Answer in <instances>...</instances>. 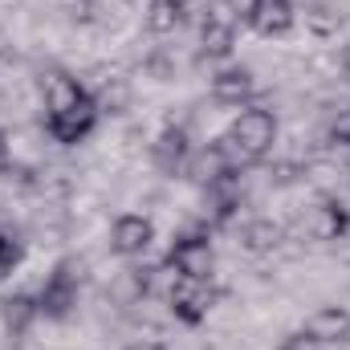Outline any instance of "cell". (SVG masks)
Instances as JSON below:
<instances>
[{
	"label": "cell",
	"instance_id": "30bf717a",
	"mask_svg": "<svg viewBox=\"0 0 350 350\" xmlns=\"http://www.w3.org/2000/svg\"><path fill=\"white\" fill-rule=\"evenodd\" d=\"M306 232L314 241H342L350 232V208L342 196H318V204L310 208Z\"/></svg>",
	"mask_w": 350,
	"mask_h": 350
},
{
	"label": "cell",
	"instance_id": "8fae6325",
	"mask_svg": "<svg viewBox=\"0 0 350 350\" xmlns=\"http://www.w3.org/2000/svg\"><path fill=\"white\" fill-rule=\"evenodd\" d=\"M98 122H102V114H98V106H94V98H90L86 106H78V110H70V114L45 118V135H49L53 143H62V147H78V143H86L90 135L98 131Z\"/></svg>",
	"mask_w": 350,
	"mask_h": 350
},
{
	"label": "cell",
	"instance_id": "f1b7e54d",
	"mask_svg": "<svg viewBox=\"0 0 350 350\" xmlns=\"http://www.w3.org/2000/svg\"><path fill=\"white\" fill-rule=\"evenodd\" d=\"M82 4H90V0H82Z\"/></svg>",
	"mask_w": 350,
	"mask_h": 350
},
{
	"label": "cell",
	"instance_id": "ba28073f",
	"mask_svg": "<svg viewBox=\"0 0 350 350\" xmlns=\"http://www.w3.org/2000/svg\"><path fill=\"white\" fill-rule=\"evenodd\" d=\"M191 151H196V143H191L187 126H183V122H167V126L155 135V143H151V163L163 175H183Z\"/></svg>",
	"mask_w": 350,
	"mask_h": 350
},
{
	"label": "cell",
	"instance_id": "83f0119b",
	"mask_svg": "<svg viewBox=\"0 0 350 350\" xmlns=\"http://www.w3.org/2000/svg\"><path fill=\"white\" fill-rule=\"evenodd\" d=\"M347 179H350V167H347Z\"/></svg>",
	"mask_w": 350,
	"mask_h": 350
},
{
	"label": "cell",
	"instance_id": "9c48e42d",
	"mask_svg": "<svg viewBox=\"0 0 350 350\" xmlns=\"http://www.w3.org/2000/svg\"><path fill=\"white\" fill-rule=\"evenodd\" d=\"M253 98H257V74L249 66H224L212 74V102L241 110L253 106Z\"/></svg>",
	"mask_w": 350,
	"mask_h": 350
},
{
	"label": "cell",
	"instance_id": "5b68a950",
	"mask_svg": "<svg viewBox=\"0 0 350 350\" xmlns=\"http://www.w3.org/2000/svg\"><path fill=\"white\" fill-rule=\"evenodd\" d=\"M216 301H220V289L212 281H179L175 293L167 297V310L179 326H200V322H208Z\"/></svg>",
	"mask_w": 350,
	"mask_h": 350
},
{
	"label": "cell",
	"instance_id": "484cf974",
	"mask_svg": "<svg viewBox=\"0 0 350 350\" xmlns=\"http://www.w3.org/2000/svg\"><path fill=\"white\" fill-rule=\"evenodd\" d=\"M0 155H8V135H4V126H0Z\"/></svg>",
	"mask_w": 350,
	"mask_h": 350
},
{
	"label": "cell",
	"instance_id": "44dd1931",
	"mask_svg": "<svg viewBox=\"0 0 350 350\" xmlns=\"http://www.w3.org/2000/svg\"><path fill=\"white\" fill-rule=\"evenodd\" d=\"M21 261H25V237L12 224H0V277H8Z\"/></svg>",
	"mask_w": 350,
	"mask_h": 350
},
{
	"label": "cell",
	"instance_id": "7402d4cb",
	"mask_svg": "<svg viewBox=\"0 0 350 350\" xmlns=\"http://www.w3.org/2000/svg\"><path fill=\"white\" fill-rule=\"evenodd\" d=\"M326 139H330L334 147H350V106H338V114H334L330 126H326Z\"/></svg>",
	"mask_w": 350,
	"mask_h": 350
},
{
	"label": "cell",
	"instance_id": "8992f818",
	"mask_svg": "<svg viewBox=\"0 0 350 350\" xmlns=\"http://www.w3.org/2000/svg\"><path fill=\"white\" fill-rule=\"evenodd\" d=\"M228 175H241V172H237V163H232V155H228L224 139L200 143V147L191 151L187 167H183V179H187V183H196L200 191H204V187H212V183H220V179H228Z\"/></svg>",
	"mask_w": 350,
	"mask_h": 350
},
{
	"label": "cell",
	"instance_id": "7c38bea8",
	"mask_svg": "<svg viewBox=\"0 0 350 350\" xmlns=\"http://www.w3.org/2000/svg\"><path fill=\"white\" fill-rule=\"evenodd\" d=\"M237 49V21L224 16L220 4H212V12L200 21V57L208 62H224Z\"/></svg>",
	"mask_w": 350,
	"mask_h": 350
},
{
	"label": "cell",
	"instance_id": "52a82bcc",
	"mask_svg": "<svg viewBox=\"0 0 350 350\" xmlns=\"http://www.w3.org/2000/svg\"><path fill=\"white\" fill-rule=\"evenodd\" d=\"M155 245V224L139 212H122L114 224H110V253L122 257V261H139L147 257V249Z\"/></svg>",
	"mask_w": 350,
	"mask_h": 350
},
{
	"label": "cell",
	"instance_id": "ffe728a7",
	"mask_svg": "<svg viewBox=\"0 0 350 350\" xmlns=\"http://www.w3.org/2000/svg\"><path fill=\"white\" fill-rule=\"evenodd\" d=\"M306 29L314 37H330V33L342 29V12L334 4H326V0H314V4H306Z\"/></svg>",
	"mask_w": 350,
	"mask_h": 350
},
{
	"label": "cell",
	"instance_id": "d4e9b609",
	"mask_svg": "<svg viewBox=\"0 0 350 350\" xmlns=\"http://www.w3.org/2000/svg\"><path fill=\"white\" fill-rule=\"evenodd\" d=\"M342 78H347V82H350V45H347V49H342Z\"/></svg>",
	"mask_w": 350,
	"mask_h": 350
},
{
	"label": "cell",
	"instance_id": "d6986e66",
	"mask_svg": "<svg viewBox=\"0 0 350 350\" xmlns=\"http://www.w3.org/2000/svg\"><path fill=\"white\" fill-rule=\"evenodd\" d=\"M183 25V12L175 0H147V12H143V29L151 37H167Z\"/></svg>",
	"mask_w": 350,
	"mask_h": 350
},
{
	"label": "cell",
	"instance_id": "5bb4252c",
	"mask_svg": "<svg viewBox=\"0 0 350 350\" xmlns=\"http://www.w3.org/2000/svg\"><path fill=\"white\" fill-rule=\"evenodd\" d=\"M245 25L257 37H285L297 25V4L293 0H253V12Z\"/></svg>",
	"mask_w": 350,
	"mask_h": 350
},
{
	"label": "cell",
	"instance_id": "277c9868",
	"mask_svg": "<svg viewBox=\"0 0 350 350\" xmlns=\"http://www.w3.org/2000/svg\"><path fill=\"white\" fill-rule=\"evenodd\" d=\"M37 90H41V106H45V118H57V114H70V110H78V106H86L90 94L82 86V78H74L70 70H62V66H49V70H41V78H37Z\"/></svg>",
	"mask_w": 350,
	"mask_h": 350
},
{
	"label": "cell",
	"instance_id": "ac0fdd59",
	"mask_svg": "<svg viewBox=\"0 0 350 350\" xmlns=\"http://www.w3.org/2000/svg\"><path fill=\"white\" fill-rule=\"evenodd\" d=\"M94 94V106H98V114L106 118V114H126L131 110V82L126 78H106L98 90H90Z\"/></svg>",
	"mask_w": 350,
	"mask_h": 350
},
{
	"label": "cell",
	"instance_id": "3957f363",
	"mask_svg": "<svg viewBox=\"0 0 350 350\" xmlns=\"http://www.w3.org/2000/svg\"><path fill=\"white\" fill-rule=\"evenodd\" d=\"M208 237H212V228L200 220L196 228H187V232L175 237L163 261L172 265L183 281H212V273H216V249H212Z\"/></svg>",
	"mask_w": 350,
	"mask_h": 350
},
{
	"label": "cell",
	"instance_id": "6da1fadb",
	"mask_svg": "<svg viewBox=\"0 0 350 350\" xmlns=\"http://www.w3.org/2000/svg\"><path fill=\"white\" fill-rule=\"evenodd\" d=\"M220 139H224L237 172H249V167L265 163L273 155V147H277V114L257 106V102L253 106H241L237 118L228 122V131Z\"/></svg>",
	"mask_w": 350,
	"mask_h": 350
},
{
	"label": "cell",
	"instance_id": "2e32d148",
	"mask_svg": "<svg viewBox=\"0 0 350 350\" xmlns=\"http://www.w3.org/2000/svg\"><path fill=\"white\" fill-rule=\"evenodd\" d=\"M37 318L41 314H37V297L33 293H8L0 301V326H4L8 338H25Z\"/></svg>",
	"mask_w": 350,
	"mask_h": 350
},
{
	"label": "cell",
	"instance_id": "cb8c5ba5",
	"mask_svg": "<svg viewBox=\"0 0 350 350\" xmlns=\"http://www.w3.org/2000/svg\"><path fill=\"white\" fill-rule=\"evenodd\" d=\"M122 350H167V347L155 342V338H143V342H131V347H122Z\"/></svg>",
	"mask_w": 350,
	"mask_h": 350
},
{
	"label": "cell",
	"instance_id": "4fadbf2b",
	"mask_svg": "<svg viewBox=\"0 0 350 350\" xmlns=\"http://www.w3.org/2000/svg\"><path fill=\"white\" fill-rule=\"evenodd\" d=\"M151 285H155V265H126V269L114 273L106 297H110L114 306L131 310V306H143V301L151 297Z\"/></svg>",
	"mask_w": 350,
	"mask_h": 350
},
{
	"label": "cell",
	"instance_id": "e0dca14e",
	"mask_svg": "<svg viewBox=\"0 0 350 350\" xmlns=\"http://www.w3.org/2000/svg\"><path fill=\"white\" fill-rule=\"evenodd\" d=\"M281 241H285V228H281L277 220H269V216H253V220L241 228V249L253 253V257H265V253L281 249Z\"/></svg>",
	"mask_w": 350,
	"mask_h": 350
},
{
	"label": "cell",
	"instance_id": "4316f807",
	"mask_svg": "<svg viewBox=\"0 0 350 350\" xmlns=\"http://www.w3.org/2000/svg\"><path fill=\"white\" fill-rule=\"evenodd\" d=\"M8 172V155H0V175Z\"/></svg>",
	"mask_w": 350,
	"mask_h": 350
},
{
	"label": "cell",
	"instance_id": "603a6c76",
	"mask_svg": "<svg viewBox=\"0 0 350 350\" xmlns=\"http://www.w3.org/2000/svg\"><path fill=\"white\" fill-rule=\"evenodd\" d=\"M281 350H326V347H318L306 330H293V334H285V338H281Z\"/></svg>",
	"mask_w": 350,
	"mask_h": 350
},
{
	"label": "cell",
	"instance_id": "7a4b0ae2",
	"mask_svg": "<svg viewBox=\"0 0 350 350\" xmlns=\"http://www.w3.org/2000/svg\"><path fill=\"white\" fill-rule=\"evenodd\" d=\"M82 281H86V261L82 257H62V261L45 273L41 289L33 293L37 297V314L41 318H53V322L70 318L78 310V301H82Z\"/></svg>",
	"mask_w": 350,
	"mask_h": 350
},
{
	"label": "cell",
	"instance_id": "9a60e30c",
	"mask_svg": "<svg viewBox=\"0 0 350 350\" xmlns=\"http://www.w3.org/2000/svg\"><path fill=\"white\" fill-rule=\"evenodd\" d=\"M301 330L318 347H342V342H350V310H342V306H322L318 314L306 318Z\"/></svg>",
	"mask_w": 350,
	"mask_h": 350
}]
</instances>
